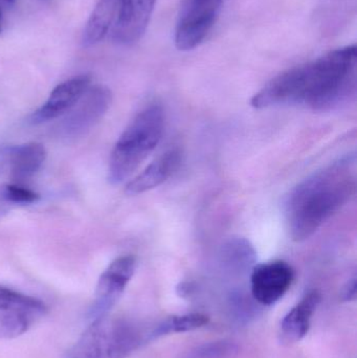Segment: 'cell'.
I'll use <instances>...</instances> for the list:
<instances>
[{
    "mask_svg": "<svg viewBox=\"0 0 357 358\" xmlns=\"http://www.w3.org/2000/svg\"><path fill=\"white\" fill-rule=\"evenodd\" d=\"M357 48L348 45L275 77L252 98L257 109L305 106L327 111L349 100L356 90Z\"/></svg>",
    "mask_w": 357,
    "mask_h": 358,
    "instance_id": "6da1fadb",
    "label": "cell"
},
{
    "mask_svg": "<svg viewBox=\"0 0 357 358\" xmlns=\"http://www.w3.org/2000/svg\"><path fill=\"white\" fill-rule=\"evenodd\" d=\"M356 163V157L340 159L304 179L291 191L286 215L295 241L309 239L354 197Z\"/></svg>",
    "mask_w": 357,
    "mask_h": 358,
    "instance_id": "7a4b0ae2",
    "label": "cell"
},
{
    "mask_svg": "<svg viewBox=\"0 0 357 358\" xmlns=\"http://www.w3.org/2000/svg\"><path fill=\"white\" fill-rule=\"evenodd\" d=\"M165 113L159 104L149 105L130 122L113 147L108 180L117 185L129 178L163 138Z\"/></svg>",
    "mask_w": 357,
    "mask_h": 358,
    "instance_id": "3957f363",
    "label": "cell"
},
{
    "mask_svg": "<svg viewBox=\"0 0 357 358\" xmlns=\"http://www.w3.org/2000/svg\"><path fill=\"white\" fill-rule=\"evenodd\" d=\"M143 341L144 334L136 323L106 315L92 321L66 358H127Z\"/></svg>",
    "mask_w": 357,
    "mask_h": 358,
    "instance_id": "277c9868",
    "label": "cell"
},
{
    "mask_svg": "<svg viewBox=\"0 0 357 358\" xmlns=\"http://www.w3.org/2000/svg\"><path fill=\"white\" fill-rule=\"evenodd\" d=\"M48 313L39 299L0 285V340L23 336Z\"/></svg>",
    "mask_w": 357,
    "mask_h": 358,
    "instance_id": "5b68a950",
    "label": "cell"
},
{
    "mask_svg": "<svg viewBox=\"0 0 357 358\" xmlns=\"http://www.w3.org/2000/svg\"><path fill=\"white\" fill-rule=\"evenodd\" d=\"M224 0H184L175 29L177 50H192L203 43L219 16Z\"/></svg>",
    "mask_w": 357,
    "mask_h": 358,
    "instance_id": "8992f818",
    "label": "cell"
},
{
    "mask_svg": "<svg viewBox=\"0 0 357 358\" xmlns=\"http://www.w3.org/2000/svg\"><path fill=\"white\" fill-rule=\"evenodd\" d=\"M112 102V94L106 86H89L77 104L63 115L57 127L61 138L73 140L83 136L103 119Z\"/></svg>",
    "mask_w": 357,
    "mask_h": 358,
    "instance_id": "52a82bcc",
    "label": "cell"
},
{
    "mask_svg": "<svg viewBox=\"0 0 357 358\" xmlns=\"http://www.w3.org/2000/svg\"><path fill=\"white\" fill-rule=\"evenodd\" d=\"M136 268V257H119L103 271L96 288L94 303L88 311L92 321L106 317L125 292Z\"/></svg>",
    "mask_w": 357,
    "mask_h": 358,
    "instance_id": "ba28073f",
    "label": "cell"
},
{
    "mask_svg": "<svg viewBox=\"0 0 357 358\" xmlns=\"http://www.w3.org/2000/svg\"><path fill=\"white\" fill-rule=\"evenodd\" d=\"M295 271L284 261L262 263L254 267L251 275V294L264 306L276 304L291 288Z\"/></svg>",
    "mask_w": 357,
    "mask_h": 358,
    "instance_id": "9c48e42d",
    "label": "cell"
},
{
    "mask_svg": "<svg viewBox=\"0 0 357 358\" xmlns=\"http://www.w3.org/2000/svg\"><path fill=\"white\" fill-rule=\"evenodd\" d=\"M92 83L89 75H80L62 82L50 92L48 100L31 113L29 122L33 125L46 123L63 117L83 96Z\"/></svg>",
    "mask_w": 357,
    "mask_h": 358,
    "instance_id": "30bf717a",
    "label": "cell"
},
{
    "mask_svg": "<svg viewBox=\"0 0 357 358\" xmlns=\"http://www.w3.org/2000/svg\"><path fill=\"white\" fill-rule=\"evenodd\" d=\"M155 0H119L112 39L122 45H132L142 39L154 10Z\"/></svg>",
    "mask_w": 357,
    "mask_h": 358,
    "instance_id": "8fae6325",
    "label": "cell"
},
{
    "mask_svg": "<svg viewBox=\"0 0 357 358\" xmlns=\"http://www.w3.org/2000/svg\"><path fill=\"white\" fill-rule=\"evenodd\" d=\"M46 150L40 143L6 147L0 151V166L15 183L23 185L38 173L46 159Z\"/></svg>",
    "mask_w": 357,
    "mask_h": 358,
    "instance_id": "7c38bea8",
    "label": "cell"
},
{
    "mask_svg": "<svg viewBox=\"0 0 357 358\" xmlns=\"http://www.w3.org/2000/svg\"><path fill=\"white\" fill-rule=\"evenodd\" d=\"M322 300L319 290H312L298 303L281 322L280 341L282 344L291 345L300 342L307 336L312 319Z\"/></svg>",
    "mask_w": 357,
    "mask_h": 358,
    "instance_id": "4fadbf2b",
    "label": "cell"
},
{
    "mask_svg": "<svg viewBox=\"0 0 357 358\" xmlns=\"http://www.w3.org/2000/svg\"><path fill=\"white\" fill-rule=\"evenodd\" d=\"M182 155L177 149H171L157 157L144 171L140 172L126 185L127 195L136 196L146 193L163 185L173 176L180 167Z\"/></svg>",
    "mask_w": 357,
    "mask_h": 358,
    "instance_id": "5bb4252c",
    "label": "cell"
},
{
    "mask_svg": "<svg viewBox=\"0 0 357 358\" xmlns=\"http://www.w3.org/2000/svg\"><path fill=\"white\" fill-rule=\"evenodd\" d=\"M119 0H100L86 22L82 36L84 48L100 43L115 25L119 12Z\"/></svg>",
    "mask_w": 357,
    "mask_h": 358,
    "instance_id": "9a60e30c",
    "label": "cell"
},
{
    "mask_svg": "<svg viewBox=\"0 0 357 358\" xmlns=\"http://www.w3.org/2000/svg\"><path fill=\"white\" fill-rule=\"evenodd\" d=\"M222 262L235 271H247L255 262L253 245L243 238H233L222 248Z\"/></svg>",
    "mask_w": 357,
    "mask_h": 358,
    "instance_id": "2e32d148",
    "label": "cell"
},
{
    "mask_svg": "<svg viewBox=\"0 0 357 358\" xmlns=\"http://www.w3.org/2000/svg\"><path fill=\"white\" fill-rule=\"evenodd\" d=\"M209 323V317L203 313H189V315H175L159 324L150 334L151 338L168 336L171 334H184L194 331Z\"/></svg>",
    "mask_w": 357,
    "mask_h": 358,
    "instance_id": "e0dca14e",
    "label": "cell"
},
{
    "mask_svg": "<svg viewBox=\"0 0 357 358\" xmlns=\"http://www.w3.org/2000/svg\"><path fill=\"white\" fill-rule=\"evenodd\" d=\"M39 199V194L20 183L0 185V217L16 206L36 203Z\"/></svg>",
    "mask_w": 357,
    "mask_h": 358,
    "instance_id": "ac0fdd59",
    "label": "cell"
},
{
    "mask_svg": "<svg viewBox=\"0 0 357 358\" xmlns=\"http://www.w3.org/2000/svg\"><path fill=\"white\" fill-rule=\"evenodd\" d=\"M239 347L232 341L221 340L205 343L189 351L184 358H235Z\"/></svg>",
    "mask_w": 357,
    "mask_h": 358,
    "instance_id": "d6986e66",
    "label": "cell"
},
{
    "mask_svg": "<svg viewBox=\"0 0 357 358\" xmlns=\"http://www.w3.org/2000/svg\"><path fill=\"white\" fill-rule=\"evenodd\" d=\"M357 283L356 278L350 280L343 287L341 292V299L343 302H354L356 299Z\"/></svg>",
    "mask_w": 357,
    "mask_h": 358,
    "instance_id": "ffe728a7",
    "label": "cell"
},
{
    "mask_svg": "<svg viewBox=\"0 0 357 358\" xmlns=\"http://www.w3.org/2000/svg\"><path fill=\"white\" fill-rule=\"evenodd\" d=\"M2 1L6 2V4H13L16 2V0H2Z\"/></svg>",
    "mask_w": 357,
    "mask_h": 358,
    "instance_id": "44dd1931",
    "label": "cell"
},
{
    "mask_svg": "<svg viewBox=\"0 0 357 358\" xmlns=\"http://www.w3.org/2000/svg\"><path fill=\"white\" fill-rule=\"evenodd\" d=\"M2 31V14L1 10H0V33Z\"/></svg>",
    "mask_w": 357,
    "mask_h": 358,
    "instance_id": "7402d4cb",
    "label": "cell"
}]
</instances>
